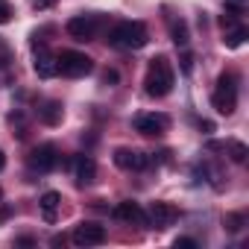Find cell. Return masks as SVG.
Listing matches in <instances>:
<instances>
[{
  "mask_svg": "<svg viewBox=\"0 0 249 249\" xmlns=\"http://www.w3.org/2000/svg\"><path fill=\"white\" fill-rule=\"evenodd\" d=\"M223 41H226V47H240L246 41V27H231Z\"/></svg>",
  "mask_w": 249,
  "mask_h": 249,
  "instance_id": "obj_17",
  "label": "cell"
},
{
  "mask_svg": "<svg viewBox=\"0 0 249 249\" xmlns=\"http://www.w3.org/2000/svg\"><path fill=\"white\" fill-rule=\"evenodd\" d=\"M114 164H117L120 170H144V167L150 164V159H147L144 153H138V150L120 147V150H114Z\"/></svg>",
  "mask_w": 249,
  "mask_h": 249,
  "instance_id": "obj_12",
  "label": "cell"
},
{
  "mask_svg": "<svg viewBox=\"0 0 249 249\" xmlns=\"http://www.w3.org/2000/svg\"><path fill=\"white\" fill-rule=\"evenodd\" d=\"M18 246H33V237H18Z\"/></svg>",
  "mask_w": 249,
  "mask_h": 249,
  "instance_id": "obj_25",
  "label": "cell"
},
{
  "mask_svg": "<svg viewBox=\"0 0 249 249\" xmlns=\"http://www.w3.org/2000/svg\"><path fill=\"white\" fill-rule=\"evenodd\" d=\"M147 220H150V226H156V229H167V226H173V223L179 220V208H176L173 202H153Z\"/></svg>",
  "mask_w": 249,
  "mask_h": 249,
  "instance_id": "obj_7",
  "label": "cell"
},
{
  "mask_svg": "<svg viewBox=\"0 0 249 249\" xmlns=\"http://www.w3.org/2000/svg\"><path fill=\"white\" fill-rule=\"evenodd\" d=\"M179 62H182V71H185V73H191V71H194V56H191V53H182V59H179Z\"/></svg>",
  "mask_w": 249,
  "mask_h": 249,
  "instance_id": "obj_22",
  "label": "cell"
},
{
  "mask_svg": "<svg viewBox=\"0 0 249 249\" xmlns=\"http://www.w3.org/2000/svg\"><path fill=\"white\" fill-rule=\"evenodd\" d=\"M68 36L76 41H91L97 36V18L94 15H76L68 21Z\"/></svg>",
  "mask_w": 249,
  "mask_h": 249,
  "instance_id": "obj_9",
  "label": "cell"
},
{
  "mask_svg": "<svg viewBox=\"0 0 249 249\" xmlns=\"http://www.w3.org/2000/svg\"><path fill=\"white\" fill-rule=\"evenodd\" d=\"M106 240V229L100 223H79L73 229V243L76 246H100Z\"/></svg>",
  "mask_w": 249,
  "mask_h": 249,
  "instance_id": "obj_10",
  "label": "cell"
},
{
  "mask_svg": "<svg viewBox=\"0 0 249 249\" xmlns=\"http://www.w3.org/2000/svg\"><path fill=\"white\" fill-rule=\"evenodd\" d=\"M167 126H170V117L167 114H141V117H135V129L141 132V135H164L167 132Z\"/></svg>",
  "mask_w": 249,
  "mask_h": 249,
  "instance_id": "obj_8",
  "label": "cell"
},
{
  "mask_svg": "<svg viewBox=\"0 0 249 249\" xmlns=\"http://www.w3.org/2000/svg\"><path fill=\"white\" fill-rule=\"evenodd\" d=\"M59 202H62V196H59L56 191H47V194L38 199L41 214H44V220H47V223H53V220H56V208H59Z\"/></svg>",
  "mask_w": 249,
  "mask_h": 249,
  "instance_id": "obj_14",
  "label": "cell"
},
{
  "mask_svg": "<svg viewBox=\"0 0 249 249\" xmlns=\"http://www.w3.org/2000/svg\"><path fill=\"white\" fill-rule=\"evenodd\" d=\"M211 106H214L220 114H226V117L237 108V76H234V73H220L217 91L211 94Z\"/></svg>",
  "mask_w": 249,
  "mask_h": 249,
  "instance_id": "obj_3",
  "label": "cell"
},
{
  "mask_svg": "<svg viewBox=\"0 0 249 249\" xmlns=\"http://www.w3.org/2000/svg\"><path fill=\"white\" fill-rule=\"evenodd\" d=\"M0 196H3V194H0Z\"/></svg>",
  "mask_w": 249,
  "mask_h": 249,
  "instance_id": "obj_27",
  "label": "cell"
},
{
  "mask_svg": "<svg viewBox=\"0 0 249 249\" xmlns=\"http://www.w3.org/2000/svg\"><path fill=\"white\" fill-rule=\"evenodd\" d=\"M30 167L33 170H38V173H50L56 164H59V156H56V147L53 144H41V147H36L33 153H30Z\"/></svg>",
  "mask_w": 249,
  "mask_h": 249,
  "instance_id": "obj_6",
  "label": "cell"
},
{
  "mask_svg": "<svg viewBox=\"0 0 249 249\" xmlns=\"http://www.w3.org/2000/svg\"><path fill=\"white\" fill-rule=\"evenodd\" d=\"M73 164H76V182H79V185H91L94 176H97V164H94V159H91V156H76Z\"/></svg>",
  "mask_w": 249,
  "mask_h": 249,
  "instance_id": "obj_13",
  "label": "cell"
},
{
  "mask_svg": "<svg viewBox=\"0 0 249 249\" xmlns=\"http://www.w3.org/2000/svg\"><path fill=\"white\" fill-rule=\"evenodd\" d=\"M62 103H56V100H50V103H44V108H41V120L47 123V126H56V123H62Z\"/></svg>",
  "mask_w": 249,
  "mask_h": 249,
  "instance_id": "obj_15",
  "label": "cell"
},
{
  "mask_svg": "<svg viewBox=\"0 0 249 249\" xmlns=\"http://www.w3.org/2000/svg\"><path fill=\"white\" fill-rule=\"evenodd\" d=\"M6 167V156H3V150H0V170Z\"/></svg>",
  "mask_w": 249,
  "mask_h": 249,
  "instance_id": "obj_26",
  "label": "cell"
},
{
  "mask_svg": "<svg viewBox=\"0 0 249 249\" xmlns=\"http://www.w3.org/2000/svg\"><path fill=\"white\" fill-rule=\"evenodd\" d=\"M199 129H202V132H214V123H211V120H199Z\"/></svg>",
  "mask_w": 249,
  "mask_h": 249,
  "instance_id": "obj_24",
  "label": "cell"
},
{
  "mask_svg": "<svg viewBox=\"0 0 249 249\" xmlns=\"http://www.w3.org/2000/svg\"><path fill=\"white\" fill-rule=\"evenodd\" d=\"M9 18H12V6L6 0H0V24H9Z\"/></svg>",
  "mask_w": 249,
  "mask_h": 249,
  "instance_id": "obj_20",
  "label": "cell"
},
{
  "mask_svg": "<svg viewBox=\"0 0 249 249\" xmlns=\"http://www.w3.org/2000/svg\"><path fill=\"white\" fill-rule=\"evenodd\" d=\"M170 36H173V44H176V47H185V44H188V24L179 18V21L170 27Z\"/></svg>",
  "mask_w": 249,
  "mask_h": 249,
  "instance_id": "obj_16",
  "label": "cell"
},
{
  "mask_svg": "<svg viewBox=\"0 0 249 249\" xmlns=\"http://www.w3.org/2000/svg\"><path fill=\"white\" fill-rule=\"evenodd\" d=\"M33 53H36V73H38L41 79H50V76H56V73H59L56 56L47 50V44H41V41H33Z\"/></svg>",
  "mask_w": 249,
  "mask_h": 249,
  "instance_id": "obj_5",
  "label": "cell"
},
{
  "mask_svg": "<svg viewBox=\"0 0 249 249\" xmlns=\"http://www.w3.org/2000/svg\"><path fill=\"white\" fill-rule=\"evenodd\" d=\"M246 223V214H226V229L229 231H240Z\"/></svg>",
  "mask_w": 249,
  "mask_h": 249,
  "instance_id": "obj_19",
  "label": "cell"
},
{
  "mask_svg": "<svg viewBox=\"0 0 249 249\" xmlns=\"http://www.w3.org/2000/svg\"><path fill=\"white\" fill-rule=\"evenodd\" d=\"M144 88L150 97H167L173 91V68L167 62V56H156L147 68V76H144Z\"/></svg>",
  "mask_w": 249,
  "mask_h": 249,
  "instance_id": "obj_1",
  "label": "cell"
},
{
  "mask_svg": "<svg viewBox=\"0 0 249 249\" xmlns=\"http://www.w3.org/2000/svg\"><path fill=\"white\" fill-rule=\"evenodd\" d=\"M176 249H196L194 237H176Z\"/></svg>",
  "mask_w": 249,
  "mask_h": 249,
  "instance_id": "obj_21",
  "label": "cell"
},
{
  "mask_svg": "<svg viewBox=\"0 0 249 249\" xmlns=\"http://www.w3.org/2000/svg\"><path fill=\"white\" fill-rule=\"evenodd\" d=\"M147 41H150V36H147V27L141 21H120L108 33V44L111 47H120V50H138Z\"/></svg>",
  "mask_w": 249,
  "mask_h": 249,
  "instance_id": "obj_2",
  "label": "cell"
},
{
  "mask_svg": "<svg viewBox=\"0 0 249 249\" xmlns=\"http://www.w3.org/2000/svg\"><path fill=\"white\" fill-rule=\"evenodd\" d=\"M117 79H120V73H117V71H106V73H103V82H106V85H114Z\"/></svg>",
  "mask_w": 249,
  "mask_h": 249,
  "instance_id": "obj_23",
  "label": "cell"
},
{
  "mask_svg": "<svg viewBox=\"0 0 249 249\" xmlns=\"http://www.w3.org/2000/svg\"><path fill=\"white\" fill-rule=\"evenodd\" d=\"M56 65H59V73L65 76H85L94 68V62L79 50H65L62 56H56Z\"/></svg>",
  "mask_w": 249,
  "mask_h": 249,
  "instance_id": "obj_4",
  "label": "cell"
},
{
  "mask_svg": "<svg viewBox=\"0 0 249 249\" xmlns=\"http://www.w3.org/2000/svg\"><path fill=\"white\" fill-rule=\"evenodd\" d=\"M229 153H231V161H237V164H243L246 156H249L246 144H240V141H231V144H229Z\"/></svg>",
  "mask_w": 249,
  "mask_h": 249,
  "instance_id": "obj_18",
  "label": "cell"
},
{
  "mask_svg": "<svg viewBox=\"0 0 249 249\" xmlns=\"http://www.w3.org/2000/svg\"><path fill=\"white\" fill-rule=\"evenodd\" d=\"M111 214H114V220H123V223H138V226H150V220H147L144 208H141L138 202H132V199H123V202H117Z\"/></svg>",
  "mask_w": 249,
  "mask_h": 249,
  "instance_id": "obj_11",
  "label": "cell"
}]
</instances>
